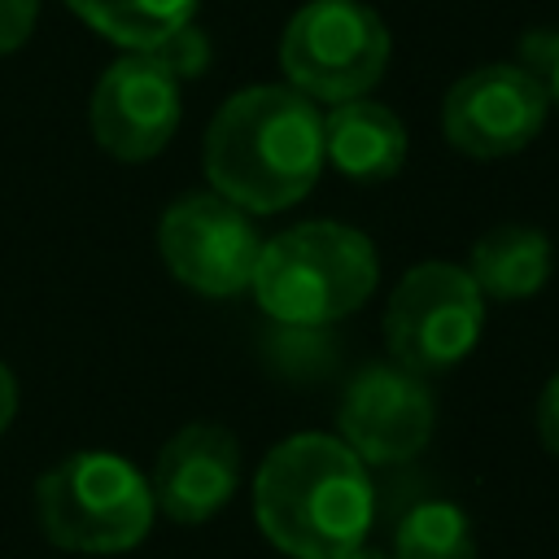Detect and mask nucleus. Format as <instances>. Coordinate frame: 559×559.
I'll return each instance as SVG.
<instances>
[{"label":"nucleus","mask_w":559,"mask_h":559,"mask_svg":"<svg viewBox=\"0 0 559 559\" xmlns=\"http://www.w3.org/2000/svg\"><path fill=\"white\" fill-rule=\"evenodd\" d=\"M280 66L310 100H354L380 83L389 31L362 0H306L280 35Z\"/></svg>","instance_id":"obj_5"},{"label":"nucleus","mask_w":559,"mask_h":559,"mask_svg":"<svg viewBox=\"0 0 559 559\" xmlns=\"http://www.w3.org/2000/svg\"><path fill=\"white\" fill-rule=\"evenodd\" d=\"M467 275L485 297H498V301L533 297L550 280V240L520 223L493 227L472 245Z\"/></svg>","instance_id":"obj_13"},{"label":"nucleus","mask_w":559,"mask_h":559,"mask_svg":"<svg viewBox=\"0 0 559 559\" xmlns=\"http://www.w3.org/2000/svg\"><path fill=\"white\" fill-rule=\"evenodd\" d=\"M371 515L367 463L332 432L284 437L253 476V520L288 559H345L367 542Z\"/></svg>","instance_id":"obj_2"},{"label":"nucleus","mask_w":559,"mask_h":559,"mask_svg":"<svg viewBox=\"0 0 559 559\" xmlns=\"http://www.w3.org/2000/svg\"><path fill=\"white\" fill-rule=\"evenodd\" d=\"M66 4L96 35H105L127 52H153L197 13V0H66Z\"/></svg>","instance_id":"obj_14"},{"label":"nucleus","mask_w":559,"mask_h":559,"mask_svg":"<svg viewBox=\"0 0 559 559\" xmlns=\"http://www.w3.org/2000/svg\"><path fill=\"white\" fill-rule=\"evenodd\" d=\"M345 559H397L393 550H371V546H358V550H349Z\"/></svg>","instance_id":"obj_20"},{"label":"nucleus","mask_w":559,"mask_h":559,"mask_svg":"<svg viewBox=\"0 0 559 559\" xmlns=\"http://www.w3.org/2000/svg\"><path fill=\"white\" fill-rule=\"evenodd\" d=\"M550 87H555V105H559V57H555V66H550Z\"/></svg>","instance_id":"obj_21"},{"label":"nucleus","mask_w":559,"mask_h":559,"mask_svg":"<svg viewBox=\"0 0 559 559\" xmlns=\"http://www.w3.org/2000/svg\"><path fill=\"white\" fill-rule=\"evenodd\" d=\"M376 245L345 223H297L262 245L253 266L258 306L288 328H328L349 319L376 288Z\"/></svg>","instance_id":"obj_3"},{"label":"nucleus","mask_w":559,"mask_h":559,"mask_svg":"<svg viewBox=\"0 0 559 559\" xmlns=\"http://www.w3.org/2000/svg\"><path fill=\"white\" fill-rule=\"evenodd\" d=\"M323 170V114L288 83H258L218 105L205 127V179L245 214L297 205Z\"/></svg>","instance_id":"obj_1"},{"label":"nucleus","mask_w":559,"mask_h":559,"mask_svg":"<svg viewBox=\"0 0 559 559\" xmlns=\"http://www.w3.org/2000/svg\"><path fill=\"white\" fill-rule=\"evenodd\" d=\"M13 419H17V380H13V371L0 362V432H4Z\"/></svg>","instance_id":"obj_19"},{"label":"nucleus","mask_w":559,"mask_h":559,"mask_svg":"<svg viewBox=\"0 0 559 559\" xmlns=\"http://www.w3.org/2000/svg\"><path fill=\"white\" fill-rule=\"evenodd\" d=\"M148 476L109 450H79L35 480V520L57 550L122 555L153 528Z\"/></svg>","instance_id":"obj_4"},{"label":"nucleus","mask_w":559,"mask_h":559,"mask_svg":"<svg viewBox=\"0 0 559 559\" xmlns=\"http://www.w3.org/2000/svg\"><path fill=\"white\" fill-rule=\"evenodd\" d=\"M35 17H39V0H0V57L31 39Z\"/></svg>","instance_id":"obj_17"},{"label":"nucleus","mask_w":559,"mask_h":559,"mask_svg":"<svg viewBox=\"0 0 559 559\" xmlns=\"http://www.w3.org/2000/svg\"><path fill=\"white\" fill-rule=\"evenodd\" d=\"M550 92L528 66L489 61L467 70L441 100V131L467 157H511L528 148L546 122Z\"/></svg>","instance_id":"obj_8"},{"label":"nucleus","mask_w":559,"mask_h":559,"mask_svg":"<svg viewBox=\"0 0 559 559\" xmlns=\"http://www.w3.org/2000/svg\"><path fill=\"white\" fill-rule=\"evenodd\" d=\"M485 328V293L454 262L411 266L384 310V341L397 367L415 376L445 371L463 362Z\"/></svg>","instance_id":"obj_6"},{"label":"nucleus","mask_w":559,"mask_h":559,"mask_svg":"<svg viewBox=\"0 0 559 559\" xmlns=\"http://www.w3.org/2000/svg\"><path fill=\"white\" fill-rule=\"evenodd\" d=\"M397 559H476V528L459 502H415L393 528Z\"/></svg>","instance_id":"obj_15"},{"label":"nucleus","mask_w":559,"mask_h":559,"mask_svg":"<svg viewBox=\"0 0 559 559\" xmlns=\"http://www.w3.org/2000/svg\"><path fill=\"white\" fill-rule=\"evenodd\" d=\"M341 441L376 467L406 463L415 459L432 428H437V406L424 384V376L406 367H367L349 380L341 397Z\"/></svg>","instance_id":"obj_10"},{"label":"nucleus","mask_w":559,"mask_h":559,"mask_svg":"<svg viewBox=\"0 0 559 559\" xmlns=\"http://www.w3.org/2000/svg\"><path fill=\"white\" fill-rule=\"evenodd\" d=\"M157 253L183 288L205 297H236L253 284L262 240L249 214L210 188L166 205L157 223Z\"/></svg>","instance_id":"obj_7"},{"label":"nucleus","mask_w":559,"mask_h":559,"mask_svg":"<svg viewBox=\"0 0 559 559\" xmlns=\"http://www.w3.org/2000/svg\"><path fill=\"white\" fill-rule=\"evenodd\" d=\"M323 162L354 183H384L406 162V127L380 100H336L323 118Z\"/></svg>","instance_id":"obj_12"},{"label":"nucleus","mask_w":559,"mask_h":559,"mask_svg":"<svg viewBox=\"0 0 559 559\" xmlns=\"http://www.w3.org/2000/svg\"><path fill=\"white\" fill-rule=\"evenodd\" d=\"M240 485V445L223 424H183L148 472L153 502L175 524L214 520Z\"/></svg>","instance_id":"obj_11"},{"label":"nucleus","mask_w":559,"mask_h":559,"mask_svg":"<svg viewBox=\"0 0 559 559\" xmlns=\"http://www.w3.org/2000/svg\"><path fill=\"white\" fill-rule=\"evenodd\" d=\"M153 57H157L175 79H197V74L210 66V39L188 22V26H179L175 35H166V39L153 48Z\"/></svg>","instance_id":"obj_16"},{"label":"nucleus","mask_w":559,"mask_h":559,"mask_svg":"<svg viewBox=\"0 0 559 559\" xmlns=\"http://www.w3.org/2000/svg\"><path fill=\"white\" fill-rule=\"evenodd\" d=\"M537 441L559 454V376H550V384L537 397Z\"/></svg>","instance_id":"obj_18"},{"label":"nucleus","mask_w":559,"mask_h":559,"mask_svg":"<svg viewBox=\"0 0 559 559\" xmlns=\"http://www.w3.org/2000/svg\"><path fill=\"white\" fill-rule=\"evenodd\" d=\"M87 127L118 162L157 157L179 127V79L153 52L118 57L92 87Z\"/></svg>","instance_id":"obj_9"}]
</instances>
